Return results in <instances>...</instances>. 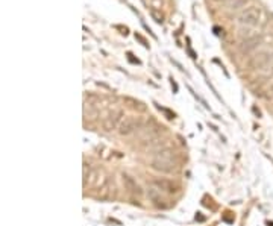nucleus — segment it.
I'll list each match as a JSON object with an SVG mask.
<instances>
[{"label": "nucleus", "mask_w": 273, "mask_h": 226, "mask_svg": "<svg viewBox=\"0 0 273 226\" xmlns=\"http://www.w3.org/2000/svg\"><path fill=\"white\" fill-rule=\"evenodd\" d=\"M154 185L161 190V191H166V193H175L176 191V185L172 182V181H167V179H155L154 181Z\"/></svg>", "instance_id": "0eeeda50"}, {"label": "nucleus", "mask_w": 273, "mask_h": 226, "mask_svg": "<svg viewBox=\"0 0 273 226\" xmlns=\"http://www.w3.org/2000/svg\"><path fill=\"white\" fill-rule=\"evenodd\" d=\"M150 15H152V18L157 21V23H163L164 21V15L161 14V11H158V9H150Z\"/></svg>", "instance_id": "9b49d317"}, {"label": "nucleus", "mask_w": 273, "mask_h": 226, "mask_svg": "<svg viewBox=\"0 0 273 226\" xmlns=\"http://www.w3.org/2000/svg\"><path fill=\"white\" fill-rule=\"evenodd\" d=\"M123 184H125V188H126L131 195H134V196H141V195H143L141 187L137 184V181H135L134 178H131V176H128V175H123Z\"/></svg>", "instance_id": "423d86ee"}, {"label": "nucleus", "mask_w": 273, "mask_h": 226, "mask_svg": "<svg viewBox=\"0 0 273 226\" xmlns=\"http://www.w3.org/2000/svg\"><path fill=\"white\" fill-rule=\"evenodd\" d=\"M122 115H123L122 111H114V113L109 114L108 117H105L103 121H102L103 129H105V131H112V129H115L117 126H120V123H122Z\"/></svg>", "instance_id": "20e7f679"}, {"label": "nucleus", "mask_w": 273, "mask_h": 226, "mask_svg": "<svg viewBox=\"0 0 273 226\" xmlns=\"http://www.w3.org/2000/svg\"><path fill=\"white\" fill-rule=\"evenodd\" d=\"M217 2H228V0H217Z\"/></svg>", "instance_id": "dca6fc26"}, {"label": "nucleus", "mask_w": 273, "mask_h": 226, "mask_svg": "<svg viewBox=\"0 0 273 226\" xmlns=\"http://www.w3.org/2000/svg\"><path fill=\"white\" fill-rule=\"evenodd\" d=\"M144 2L150 9H158V11H161L163 3H164V0H144Z\"/></svg>", "instance_id": "9d476101"}, {"label": "nucleus", "mask_w": 273, "mask_h": 226, "mask_svg": "<svg viewBox=\"0 0 273 226\" xmlns=\"http://www.w3.org/2000/svg\"><path fill=\"white\" fill-rule=\"evenodd\" d=\"M143 126V118L141 117H125L118 126L120 135H131L135 131L141 129Z\"/></svg>", "instance_id": "7ed1b4c3"}, {"label": "nucleus", "mask_w": 273, "mask_h": 226, "mask_svg": "<svg viewBox=\"0 0 273 226\" xmlns=\"http://www.w3.org/2000/svg\"><path fill=\"white\" fill-rule=\"evenodd\" d=\"M147 196H149V199H150V202L157 207V208H167V201L164 199V196L161 195V190H158V188H150L149 190V193H147Z\"/></svg>", "instance_id": "39448f33"}, {"label": "nucleus", "mask_w": 273, "mask_h": 226, "mask_svg": "<svg viewBox=\"0 0 273 226\" xmlns=\"http://www.w3.org/2000/svg\"><path fill=\"white\" fill-rule=\"evenodd\" d=\"M125 101H126V104H131L129 107H131L132 110H137V111H140V113L146 111V107H144L141 102H138V101H135V99H132V98H126Z\"/></svg>", "instance_id": "1a4fd4ad"}, {"label": "nucleus", "mask_w": 273, "mask_h": 226, "mask_svg": "<svg viewBox=\"0 0 273 226\" xmlns=\"http://www.w3.org/2000/svg\"><path fill=\"white\" fill-rule=\"evenodd\" d=\"M261 20V9L257 6H249L243 9L238 15V23L243 26H257Z\"/></svg>", "instance_id": "f03ea898"}, {"label": "nucleus", "mask_w": 273, "mask_h": 226, "mask_svg": "<svg viewBox=\"0 0 273 226\" xmlns=\"http://www.w3.org/2000/svg\"><path fill=\"white\" fill-rule=\"evenodd\" d=\"M150 167L157 172L161 173H172L178 169V158L173 149H161L158 150L152 161H150Z\"/></svg>", "instance_id": "f257e3e1"}, {"label": "nucleus", "mask_w": 273, "mask_h": 226, "mask_svg": "<svg viewBox=\"0 0 273 226\" xmlns=\"http://www.w3.org/2000/svg\"><path fill=\"white\" fill-rule=\"evenodd\" d=\"M134 55L132 53H128V59L131 61V62H134V64H140V61L138 59H135V58H132Z\"/></svg>", "instance_id": "4468645a"}, {"label": "nucleus", "mask_w": 273, "mask_h": 226, "mask_svg": "<svg viewBox=\"0 0 273 226\" xmlns=\"http://www.w3.org/2000/svg\"><path fill=\"white\" fill-rule=\"evenodd\" d=\"M260 44V37H251V38H246L241 44V52L243 53H251L255 47H258Z\"/></svg>", "instance_id": "6e6552de"}, {"label": "nucleus", "mask_w": 273, "mask_h": 226, "mask_svg": "<svg viewBox=\"0 0 273 226\" xmlns=\"http://www.w3.org/2000/svg\"><path fill=\"white\" fill-rule=\"evenodd\" d=\"M172 85H173V90H175V93H176V91H178V85H176V82H175L173 79H172Z\"/></svg>", "instance_id": "2eb2a0df"}, {"label": "nucleus", "mask_w": 273, "mask_h": 226, "mask_svg": "<svg viewBox=\"0 0 273 226\" xmlns=\"http://www.w3.org/2000/svg\"><path fill=\"white\" fill-rule=\"evenodd\" d=\"M135 38H137V40H138V41H140V43H141L143 46H146V47L149 46V44H147V41H146V40H144V38H143V37H141L140 34H135Z\"/></svg>", "instance_id": "ddd939ff"}, {"label": "nucleus", "mask_w": 273, "mask_h": 226, "mask_svg": "<svg viewBox=\"0 0 273 226\" xmlns=\"http://www.w3.org/2000/svg\"><path fill=\"white\" fill-rule=\"evenodd\" d=\"M158 110H160V111H163V113L166 114V117H167L169 120L175 118V114L172 113V111H169V110H166V108H163V107H158Z\"/></svg>", "instance_id": "f8f14e48"}]
</instances>
